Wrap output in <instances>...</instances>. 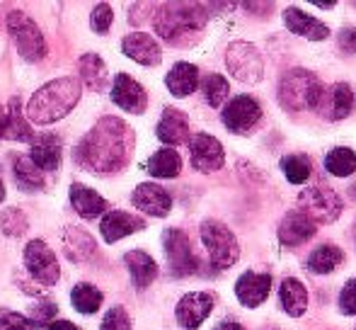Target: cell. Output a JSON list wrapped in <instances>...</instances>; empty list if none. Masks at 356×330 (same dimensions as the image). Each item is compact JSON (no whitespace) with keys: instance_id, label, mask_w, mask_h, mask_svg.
Returning <instances> with one entry per match:
<instances>
[{"instance_id":"cell-15","label":"cell","mask_w":356,"mask_h":330,"mask_svg":"<svg viewBox=\"0 0 356 330\" xmlns=\"http://www.w3.org/2000/svg\"><path fill=\"white\" fill-rule=\"evenodd\" d=\"M318 231V223L308 217L300 209H293L282 219V226H279V241L286 248H298L303 243H308L310 238Z\"/></svg>"},{"instance_id":"cell-27","label":"cell","mask_w":356,"mask_h":330,"mask_svg":"<svg viewBox=\"0 0 356 330\" xmlns=\"http://www.w3.org/2000/svg\"><path fill=\"white\" fill-rule=\"evenodd\" d=\"M279 301H282L284 311L289 313L291 318H298L305 313L308 308V289L303 287L300 279H284L282 287H279Z\"/></svg>"},{"instance_id":"cell-7","label":"cell","mask_w":356,"mask_h":330,"mask_svg":"<svg viewBox=\"0 0 356 330\" xmlns=\"http://www.w3.org/2000/svg\"><path fill=\"white\" fill-rule=\"evenodd\" d=\"M298 209L308 214L315 223H332L342 217L344 202L337 192L327 187H308L300 192Z\"/></svg>"},{"instance_id":"cell-18","label":"cell","mask_w":356,"mask_h":330,"mask_svg":"<svg viewBox=\"0 0 356 330\" xmlns=\"http://www.w3.org/2000/svg\"><path fill=\"white\" fill-rule=\"evenodd\" d=\"M131 202L138 212L148 214V217H168L170 209H172V197L165 192L160 184L155 182H141L131 194Z\"/></svg>"},{"instance_id":"cell-50","label":"cell","mask_w":356,"mask_h":330,"mask_svg":"<svg viewBox=\"0 0 356 330\" xmlns=\"http://www.w3.org/2000/svg\"><path fill=\"white\" fill-rule=\"evenodd\" d=\"M352 233H354V241H356V221H354V231Z\"/></svg>"},{"instance_id":"cell-48","label":"cell","mask_w":356,"mask_h":330,"mask_svg":"<svg viewBox=\"0 0 356 330\" xmlns=\"http://www.w3.org/2000/svg\"><path fill=\"white\" fill-rule=\"evenodd\" d=\"M3 132H5V109L0 107V136H3Z\"/></svg>"},{"instance_id":"cell-33","label":"cell","mask_w":356,"mask_h":330,"mask_svg":"<svg viewBox=\"0 0 356 330\" xmlns=\"http://www.w3.org/2000/svg\"><path fill=\"white\" fill-rule=\"evenodd\" d=\"M80 76H83V81L90 85L92 90H97V93H102V90H107L109 85V73H107V66H104V61L97 56V54H85L83 58H80Z\"/></svg>"},{"instance_id":"cell-44","label":"cell","mask_w":356,"mask_h":330,"mask_svg":"<svg viewBox=\"0 0 356 330\" xmlns=\"http://www.w3.org/2000/svg\"><path fill=\"white\" fill-rule=\"evenodd\" d=\"M339 47L349 54H356V27H344L339 32Z\"/></svg>"},{"instance_id":"cell-29","label":"cell","mask_w":356,"mask_h":330,"mask_svg":"<svg viewBox=\"0 0 356 330\" xmlns=\"http://www.w3.org/2000/svg\"><path fill=\"white\" fill-rule=\"evenodd\" d=\"M344 262V253L342 248L332 246V243H323L308 255V272L313 274H330Z\"/></svg>"},{"instance_id":"cell-21","label":"cell","mask_w":356,"mask_h":330,"mask_svg":"<svg viewBox=\"0 0 356 330\" xmlns=\"http://www.w3.org/2000/svg\"><path fill=\"white\" fill-rule=\"evenodd\" d=\"M284 24L289 27V32L298 34L310 42H323L330 37V27L320 19L310 17L308 13H303L300 8H286L284 10Z\"/></svg>"},{"instance_id":"cell-23","label":"cell","mask_w":356,"mask_h":330,"mask_svg":"<svg viewBox=\"0 0 356 330\" xmlns=\"http://www.w3.org/2000/svg\"><path fill=\"white\" fill-rule=\"evenodd\" d=\"M34 163L44 170V173H51L58 170L61 165V139L54 136V134H42L32 141V153H29Z\"/></svg>"},{"instance_id":"cell-12","label":"cell","mask_w":356,"mask_h":330,"mask_svg":"<svg viewBox=\"0 0 356 330\" xmlns=\"http://www.w3.org/2000/svg\"><path fill=\"white\" fill-rule=\"evenodd\" d=\"M189 156H192V165L199 173H216L223 168L225 151L223 143L211 134H197L189 141Z\"/></svg>"},{"instance_id":"cell-24","label":"cell","mask_w":356,"mask_h":330,"mask_svg":"<svg viewBox=\"0 0 356 330\" xmlns=\"http://www.w3.org/2000/svg\"><path fill=\"white\" fill-rule=\"evenodd\" d=\"M3 139H10V141H27V143H32L34 139H37L32 129H29L27 119H24V109H22V102H19L17 95L10 100L8 109H5Z\"/></svg>"},{"instance_id":"cell-1","label":"cell","mask_w":356,"mask_h":330,"mask_svg":"<svg viewBox=\"0 0 356 330\" xmlns=\"http://www.w3.org/2000/svg\"><path fill=\"white\" fill-rule=\"evenodd\" d=\"M134 132L119 117H102L75 148L73 158L83 170L97 175L117 173L131 161Z\"/></svg>"},{"instance_id":"cell-31","label":"cell","mask_w":356,"mask_h":330,"mask_svg":"<svg viewBox=\"0 0 356 330\" xmlns=\"http://www.w3.org/2000/svg\"><path fill=\"white\" fill-rule=\"evenodd\" d=\"M15 182L24 189V192H34V189H44V170L29 156H17L15 158Z\"/></svg>"},{"instance_id":"cell-3","label":"cell","mask_w":356,"mask_h":330,"mask_svg":"<svg viewBox=\"0 0 356 330\" xmlns=\"http://www.w3.org/2000/svg\"><path fill=\"white\" fill-rule=\"evenodd\" d=\"M204 22H207V15L202 13V8L184 3L163 5L153 19L155 32L170 44H189L202 32Z\"/></svg>"},{"instance_id":"cell-28","label":"cell","mask_w":356,"mask_h":330,"mask_svg":"<svg viewBox=\"0 0 356 330\" xmlns=\"http://www.w3.org/2000/svg\"><path fill=\"white\" fill-rule=\"evenodd\" d=\"M124 262L129 267V274H131L136 289H145L148 284H153V279L158 277V265L143 250H131V253L124 255Z\"/></svg>"},{"instance_id":"cell-41","label":"cell","mask_w":356,"mask_h":330,"mask_svg":"<svg viewBox=\"0 0 356 330\" xmlns=\"http://www.w3.org/2000/svg\"><path fill=\"white\" fill-rule=\"evenodd\" d=\"M99 330H131V318H129V313L122 306H114L107 311Z\"/></svg>"},{"instance_id":"cell-14","label":"cell","mask_w":356,"mask_h":330,"mask_svg":"<svg viewBox=\"0 0 356 330\" xmlns=\"http://www.w3.org/2000/svg\"><path fill=\"white\" fill-rule=\"evenodd\" d=\"M269 292H272V274L264 272H248L240 274V279L235 282V297L245 308H257L267 301Z\"/></svg>"},{"instance_id":"cell-6","label":"cell","mask_w":356,"mask_h":330,"mask_svg":"<svg viewBox=\"0 0 356 330\" xmlns=\"http://www.w3.org/2000/svg\"><path fill=\"white\" fill-rule=\"evenodd\" d=\"M8 32L13 34L19 56L24 61H42L47 56V42H44L42 29L22 10H13L8 15Z\"/></svg>"},{"instance_id":"cell-20","label":"cell","mask_w":356,"mask_h":330,"mask_svg":"<svg viewBox=\"0 0 356 330\" xmlns=\"http://www.w3.org/2000/svg\"><path fill=\"white\" fill-rule=\"evenodd\" d=\"M155 134L163 143L168 146H182V143L192 141L189 139V119L184 112L175 107H168L160 117L158 127H155Z\"/></svg>"},{"instance_id":"cell-38","label":"cell","mask_w":356,"mask_h":330,"mask_svg":"<svg viewBox=\"0 0 356 330\" xmlns=\"http://www.w3.org/2000/svg\"><path fill=\"white\" fill-rule=\"evenodd\" d=\"M27 228H29V221L19 209L13 207V209H5V212L0 214V231H3L5 236L17 238V236H22Z\"/></svg>"},{"instance_id":"cell-36","label":"cell","mask_w":356,"mask_h":330,"mask_svg":"<svg viewBox=\"0 0 356 330\" xmlns=\"http://www.w3.org/2000/svg\"><path fill=\"white\" fill-rule=\"evenodd\" d=\"M282 170L291 184H305L310 180V161L308 156H300V153H291L282 161Z\"/></svg>"},{"instance_id":"cell-45","label":"cell","mask_w":356,"mask_h":330,"mask_svg":"<svg viewBox=\"0 0 356 330\" xmlns=\"http://www.w3.org/2000/svg\"><path fill=\"white\" fill-rule=\"evenodd\" d=\"M49 330H80V328L73 326L71 321H54L51 326H49Z\"/></svg>"},{"instance_id":"cell-49","label":"cell","mask_w":356,"mask_h":330,"mask_svg":"<svg viewBox=\"0 0 356 330\" xmlns=\"http://www.w3.org/2000/svg\"><path fill=\"white\" fill-rule=\"evenodd\" d=\"M5 199V184H3V180H0V202Z\"/></svg>"},{"instance_id":"cell-26","label":"cell","mask_w":356,"mask_h":330,"mask_svg":"<svg viewBox=\"0 0 356 330\" xmlns=\"http://www.w3.org/2000/svg\"><path fill=\"white\" fill-rule=\"evenodd\" d=\"M71 204L73 209L80 214L83 219H97L99 214L107 212V199L99 197L95 189L85 187V184H71Z\"/></svg>"},{"instance_id":"cell-10","label":"cell","mask_w":356,"mask_h":330,"mask_svg":"<svg viewBox=\"0 0 356 330\" xmlns=\"http://www.w3.org/2000/svg\"><path fill=\"white\" fill-rule=\"evenodd\" d=\"M24 265H27L29 274L39 284H44V287H54L58 282V277H61V267L56 262V255H54V250L47 243L39 241V238L29 241L27 248H24Z\"/></svg>"},{"instance_id":"cell-47","label":"cell","mask_w":356,"mask_h":330,"mask_svg":"<svg viewBox=\"0 0 356 330\" xmlns=\"http://www.w3.org/2000/svg\"><path fill=\"white\" fill-rule=\"evenodd\" d=\"M315 5H318V8H325V10L334 8V3H332V0H315Z\"/></svg>"},{"instance_id":"cell-17","label":"cell","mask_w":356,"mask_h":330,"mask_svg":"<svg viewBox=\"0 0 356 330\" xmlns=\"http://www.w3.org/2000/svg\"><path fill=\"white\" fill-rule=\"evenodd\" d=\"M112 100L117 107L127 109V112H131V114H143L145 107H148V93L143 90L141 83L134 81L127 73H119V76L114 78Z\"/></svg>"},{"instance_id":"cell-22","label":"cell","mask_w":356,"mask_h":330,"mask_svg":"<svg viewBox=\"0 0 356 330\" xmlns=\"http://www.w3.org/2000/svg\"><path fill=\"white\" fill-rule=\"evenodd\" d=\"M145 228V221L134 214H127V212H109L107 217L102 219L99 223V231H102V238L107 243H117L122 238L131 236L136 231H143Z\"/></svg>"},{"instance_id":"cell-5","label":"cell","mask_w":356,"mask_h":330,"mask_svg":"<svg viewBox=\"0 0 356 330\" xmlns=\"http://www.w3.org/2000/svg\"><path fill=\"white\" fill-rule=\"evenodd\" d=\"M202 241L207 246V253L211 258V265L216 269H230L240 258V246L235 233L230 231L225 223L220 221H209L202 223Z\"/></svg>"},{"instance_id":"cell-32","label":"cell","mask_w":356,"mask_h":330,"mask_svg":"<svg viewBox=\"0 0 356 330\" xmlns=\"http://www.w3.org/2000/svg\"><path fill=\"white\" fill-rule=\"evenodd\" d=\"M145 170H148L153 178H177L179 170H182V158L175 148H160L158 153L150 156V161L145 163Z\"/></svg>"},{"instance_id":"cell-9","label":"cell","mask_w":356,"mask_h":330,"mask_svg":"<svg viewBox=\"0 0 356 330\" xmlns=\"http://www.w3.org/2000/svg\"><path fill=\"white\" fill-rule=\"evenodd\" d=\"M225 63H228V71L243 83H257L264 76L262 56H259L257 47H252L250 42L230 44L228 54H225Z\"/></svg>"},{"instance_id":"cell-46","label":"cell","mask_w":356,"mask_h":330,"mask_svg":"<svg viewBox=\"0 0 356 330\" xmlns=\"http://www.w3.org/2000/svg\"><path fill=\"white\" fill-rule=\"evenodd\" d=\"M213 330H245V328L240 326V323H235V321H220Z\"/></svg>"},{"instance_id":"cell-37","label":"cell","mask_w":356,"mask_h":330,"mask_svg":"<svg viewBox=\"0 0 356 330\" xmlns=\"http://www.w3.org/2000/svg\"><path fill=\"white\" fill-rule=\"evenodd\" d=\"M228 93H230V85L225 81L223 76L218 73H211V76L204 81V97L211 107H220V104L228 100Z\"/></svg>"},{"instance_id":"cell-4","label":"cell","mask_w":356,"mask_h":330,"mask_svg":"<svg viewBox=\"0 0 356 330\" xmlns=\"http://www.w3.org/2000/svg\"><path fill=\"white\" fill-rule=\"evenodd\" d=\"M325 93V85L315 73L305 68H293L279 85V102L286 109H315Z\"/></svg>"},{"instance_id":"cell-19","label":"cell","mask_w":356,"mask_h":330,"mask_svg":"<svg viewBox=\"0 0 356 330\" xmlns=\"http://www.w3.org/2000/svg\"><path fill=\"white\" fill-rule=\"evenodd\" d=\"M122 52L127 54L131 61L141 63V66H158V63L163 61L160 44L145 32H131L129 37H124Z\"/></svg>"},{"instance_id":"cell-35","label":"cell","mask_w":356,"mask_h":330,"mask_svg":"<svg viewBox=\"0 0 356 330\" xmlns=\"http://www.w3.org/2000/svg\"><path fill=\"white\" fill-rule=\"evenodd\" d=\"M102 292H99L97 287H92V284H75L73 292H71V301L75 306V311L80 313H95L99 306H102Z\"/></svg>"},{"instance_id":"cell-42","label":"cell","mask_w":356,"mask_h":330,"mask_svg":"<svg viewBox=\"0 0 356 330\" xmlns=\"http://www.w3.org/2000/svg\"><path fill=\"white\" fill-rule=\"evenodd\" d=\"M112 19H114L112 5H107V3L95 5L92 17H90V22H92V29H95V32H97V34H107V29L112 27Z\"/></svg>"},{"instance_id":"cell-8","label":"cell","mask_w":356,"mask_h":330,"mask_svg":"<svg viewBox=\"0 0 356 330\" xmlns=\"http://www.w3.org/2000/svg\"><path fill=\"white\" fill-rule=\"evenodd\" d=\"M163 250L165 258L170 262V274L172 277H187L199 269V260L192 250L187 233L179 231V228H168L163 233Z\"/></svg>"},{"instance_id":"cell-16","label":"cell","mask_w":356,"mask_h":330,"mask_svg":"<svg viewBox=\"0 0 356 330\" xmlns=\"http://www.w3.org/2000/svg\"><path fill=\"white\" fill-rule=\"evenodd\" d=\"M320 114L330 122H339V119L349 117L354 109V90L347 83H334L330 88H325L323 97H320L318 107Z\"/></svg>"},{"instance_id":"cell-43","label":"cell","mask_w":356,"mask_h":330,"mask_svg":"<svg viewBox=\"0 0 356 330\" xmlns=\"http://www.w3.org/2000/svg\"><path fill=\"white\" fill-rule=\"evenodd\" d=\"M339 311L344 316H356V279H349L339 292Z\"/></svg>"},{"instance_id":"cell-2","label":"cell","mask_w":356,"mask_h":330,"mask_svg":"<svg viewBox=\"0 0 356 330\" xmlns=\"http://www.w3.org/2000/svg\"><path fill=\"white\" fill-rule=\"evenodd\" d=\"M80 81L73 76L56 78V81L42 85L32 95L27 104V117L34 124H54L63 119L78 104L80 100Z\"/></svg>"},{"instance_id":"cell-11","label":"cell","mask_w":356,"mask_h":330,"mask_svg":"<svg viewBox=\"0 0 356 330\" xmlns=\"http://www.w3.org/2000/svg\"><path fill=\"white\" fill-rule=\"evenodd\" d=\"M225 129L233 134H250L254 129V124L262 119V104L252 97V95H238L225 104L223 114Z\"/></svg>"},{"instance_id":"cell-34","label":"cell","mask_w":356,"mask_h":330,"mask_svg":"<svg viewBox=\"0 0 356 330\" xmlns=\"http://www.w3.org/2000/svg\"><path fill=\"white\" fill-rule=\"evenodd\" d=\"M325 168L334 178H349L356 173V153L347 146H337L325 156Z\"/></svg>"},{"instance_id":"cell-40","label":"cell","mask_w":356,"mask_h":330,"mask_svg":"<svg viewBox=\"0 0 356 330\" xmlns=\"http://www.w3.org/2000/svg\"><path fill=\"white\" fill-rule=\"evenodd\" d=\"M56 304L54 301H47V299H44V301H37V304H32V306H29V318H32L34 321V326L37 328H42V326H51L54 323V316H56Z\"/></svg>"},{"instance_id":"cell-39","label":"cell","mask_w":356,"mask_h":330,"mask_svg":"<svg viewBox=\"0 0 356 330\" xmlns=\"http://www.w3.org/2000/svg\"><path fill=\"white\" fill-rule=\"evenodd\" d=\"M32 318L22 316L17 311H10V308H0V330H34Z\"/></svg>"},{"instance_id":"cell-30","label":"cell","mask_w":356,"mask_h":330,"mask_svg":"<svg viewBox=\"0 0 356 330\" xmlns=\"http://www.w3.org/2000/svg\"><path fill=\"white\" fill-rule=\"evenodd\" d=\"M63 246H66V255L75 262H85L95 255V238L83 228L68 226L63 231Z\"/></svg>"},{"instance_id":"cell-25","label":"cell","mask_w":356,"mask_h":330,"mask_svg":"<svg viewBox=\"0 0 356 330\" xmlns=\"http://www.w3.org/2000/svg\"><path fill=\"white\" fill-rule=\"evenodd\" d=\"M165 85H168V90L175 95V97H187V95H192L199 85V68L187 61L175 63L172 71H170L168 78H165Z\"/></svg>"},{"instance_id":"cell-13","label":"cell","mask_w":356,"mask_h":330,"mask_svg":"<svg viewBox=\"0 0 356 330\" xmlns=\"http://www.w3.org/2000/svg\"><path fill=\"white\" fill-rule=\"evenodd\" d=\"M213 311V297L209 292H189L179 299L175 316L177 323L187 330H197L204 321L209 318V313Z\"/></svg>"}]
</instances>
